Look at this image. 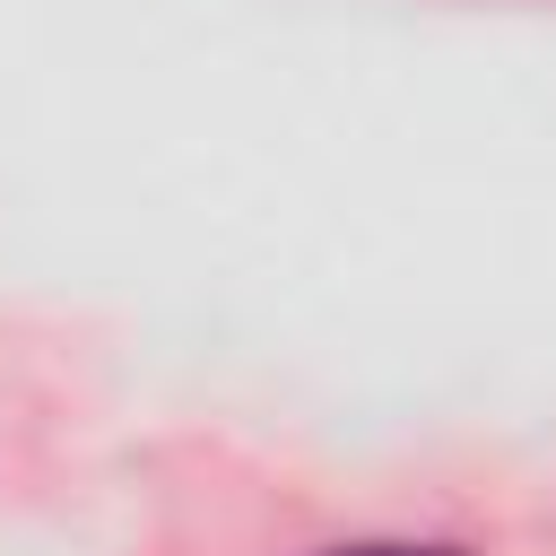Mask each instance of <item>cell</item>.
<instances>
[{"label":"cell","mask_w":556,"mask_h":556,"mask_svg":"<svg viewBox=\"0 0 556 556\" xmlns=\"http://www.w3.org/2000/svg\"><path fill=\"white\" fill-rule=\"evenodd\" d=\"M330 556H452V547H400V539H374V547H330Z\"/></svg>","instance_id":"6da1fadb"}]
</instances>
